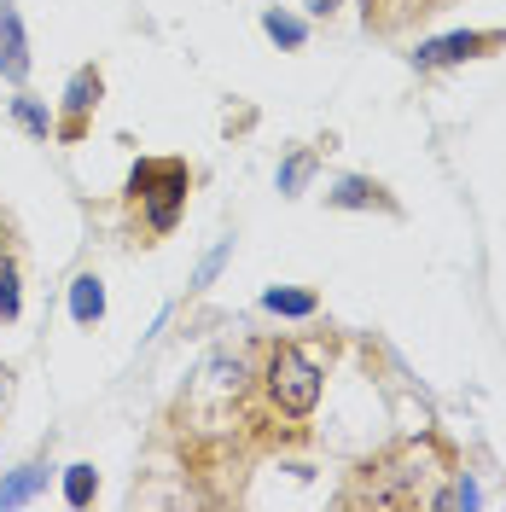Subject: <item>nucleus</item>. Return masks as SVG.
<instances>
[{
	"instance_id": "nucleus-9",
	"label": "nucleus",
	"mask_w": 506,
	"mask_h": 512,
	"mask_svg": "<svg viewBox=\"0 0 506 512\" xmlns=\"http://www.w3.org/2000/svg\"><path fill=\"white\" fill-rule=\"evenodd\" d=\"M268 35L285 41V47H297V41H303V24H297V18H280V12H268Z\"/></svg>"
},
{
	"instance_id": "nucleus-7",
	"label": "nucleus",
	"mask_w": 506,
	"mask_h": 512,
	"mask_svg": "<svg viewBox=\"0 0 506 512\" xmlns=\"http://www.w3.org/2000/svg\"><path fill=\"white\" fill-rule=\"evenodd\" d=\"M18 315V268L0 256V320H12Z\"/></svg>"
},
{
	"instance_id": "nucleus-8",
	"label": "nucleus",
	"mask_w": 506,
	"mask_h": 512,
	"mask_svg": "<svg viewBox=\"0 0 506 512\" xmlns=\"http://www.w3.org/2000/svg\"><path fill=\"white\" fill-rule=\"evenodd\" d=\"M64 495H70V507H82V501L94 495V466H70V483H64Z\"/></svg>"
},
{
	"instance_id": "nucleus-12",
	"label": "nucleus",
	"mask_w": 506,
	"mask_h": 512,
	"mask_svg": "<svg viewBox=\"0 0 506 512\" xmlns=\"http://www.w3.org/2000/svg\"><path fill=\"white\" fill-rule=\"evenodd\" d=\"M0 402H6V367H0Z\"/></svg>"
},
{
	"instance_id": "nucleus-2",
	"label": "nucleus",
	"mask_w": 506,
	"mask_h": 512,
	"mask_svg": "<svg viewBox=\"0 0 506 512\" xmlns=\"http://www.w3.org/2000/svg\"><path fill=\"white\" fill-rule=\"evenodd\" d=\"M128 192L152 204V233H169L175 216H181V204H187V163H175V158L140 163L134 181H128Z\"/></svg>"
},
{
	"instance_id": "nucleus-1",
	"label": "nucleus",
	"mask_w": 506,
	"mask_h": 512,
	"mask_svg": "<svg viewBox=\"0 0 506 512\" xmlns=\"http://www.w3.org/2000/svg\"><path fill=\"white\" fill-rule=\"evenodd\" d=\"M262 396H268V408H274L280 419L315 414V402H320V367L303 350L280 344V350H268V367H262Z\"/></svg>"
},
{
	"instance_id": "nucleus-11",
	"label": "nucleus",
	"mask_w": 506,
	"mask_h": 512,
	"mask_svg": "<svg viewBox=\"0 0 506 512\" xmlns=\"http://www.w3.org/2000/svg\"><path fill=\"white\" fill-rule=\"evenodd\" d=\"M309 6H315V12H332V0H309Z\"/></svg>"
},
{
	"instance_id": "nucleus-5",
	"label": "nucleus",
	"mask_w": 506,
	"mask_h": 512,
	"mask_svg": "<svg viewBox=\"0 0 506 512\" xmlns=\"http://www.w3.org/2000/svg\"><path fill=\"white\" fill-rule=\"evenodd\" d=\"M70 309H76V320H82V326L105 315V291H99L94 274H82V280H76V291H70Z\"/></svg>"
},
{
	"instance_id": "nucleus-6",
	"label": "nucleus",
	"mask_w": 506,
	"mask_h": 512,
	"mask_svg": "<svg viewBox=\"0 0 506 512\" xmlns=\"http://www.w3.org/2000/svg\"><path fill=\"white\" fill-rule=\"evenodd\" d=\"M268 309H274V315H309L315 297H309V291H268Z\"/></svg>"
},
{
	"instance_id": "nucleus-10",
	"label": "nucleus",
	"mask_w": 506,
	"mask_h": 512,
	"mask_svg": "<svg viewBox=\"0 0 506 512\" xmlns=\"http://www.w3.org/2000/svg\"><path fill=\"white\" fill-rule=\"evenodd\" d=\"M35 478H41L35 466H30V472H18V478H12V483H6V489H0V507H12V501H24V495H30V489H35Z\"/></svg>"
},
{
	"instance_id": "nucleus-3",
	"label": "nucleus",
	"mask_w": 506,
	"mask_h": 512,
	"mask_svg": "<svg viewBox=\"0 0 506 512\" xmlns=\"http://www.w3.org/2000/svg\"><path fill=\"white\" fill-rule=\"evenodd\" d=\"M0 76H6V82H24V76H30V47H24V30H18L12 0H0Z\"/></svg>"
},
{
	"instance_id": "nucleus-4",
	"label": "nucleus",
	"mask_w": 506,
	"mask_h": 512,
	"mask_svg": "<svg viewBox=\"0 0 506 512\" xmlns=\"http://www.w3.org/2000/svg\"><path fill=\"white\" fill-rule=\"evenodd\" d=\"M501 35H448V41H431V47H419V64H443V59H466L477 47H495Z\"/></svg>"
}]
</instances>
